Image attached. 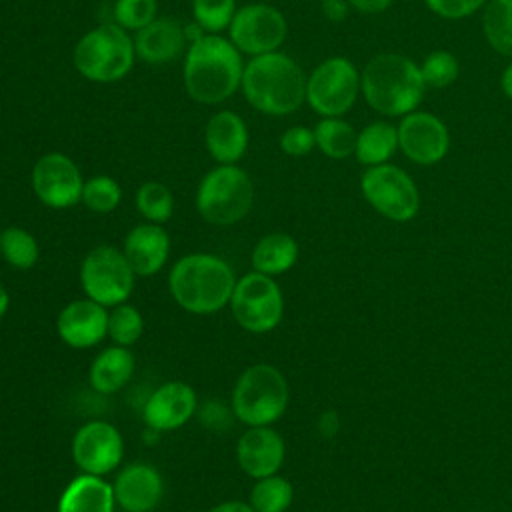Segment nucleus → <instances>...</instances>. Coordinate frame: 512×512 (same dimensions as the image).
Wrapping results in <instances>:
<instances>
[{"instance_id": "obj_16", "label": "nucleus", "mask_w": 512, "mask_h": 512, "mask_svg": "<svg viewBox=\"0 0 512 512\" xmlns=\"http://www.w3.org/2000/svg\"><path fill=\"white\" fill-rule=\"evenodd\" d=\"M196 408V390L182 380H170L148 396L142 408V420L150 430L172 432L182 428L194 416Z\"/></svg>"}, {"instance_id": "obj_31", "label": "nucleus", "mask_w": 512, "mask_h": 512, "mask_svg": "<svg viewBox=\"0 0 512 512\" xmlns=\"http://www.w3.org/2000/svg\"><path fill=\"white\" fill-rule=\"evenodd\" d=\"M144 332V318L140 310L128 302L108 308V338L118 346H134Z\"/></svg>"}, {"instance_id": "obj_1", "label": "nucleus", "mask_w": 512, "mask_h": 512, "mask_svg": "<svg viewBox=\"0 0 512 512\" xmlns=\"http://www.w3.org/2000/svg\"><path fill=\"white\" fill-rule=\"evenodd\" d=\"M236 274L232 266L208 252L178 258L168 274V290L174 302L190 314L208 316L230 304Z\"/></svg>"}, {"instance_id": "obj_8", "label": "nucleus", "mask_w": 512, "mask_h": 512, "mask_svg": "<svg viewBox=\"0 0 512 512\" xmlns=\"http://www.w3.org/2000/svg\"><path fill=\"white\" fill-rule=\"evenodd\" d=\"M136 274L130 268L122 248L102 244L92 248L80 264V286L86 298L112 308L134 292Z\"/></svg>"}, {"instance_id": "obj_35", "label": "nucleus", "mask_w": 512, "mask_h": 512, "mask_svg": "<svg viewBox=\"0 0 512 512\" xmlns=\"http://www.w3.org/2000/svg\"><path fill=\"white\" fill-rule=\"evenodd\" d=\"M234 0H192V12L194 20L206 30V32H220L230 26L236 10Z\"/></svg>"}, {"instance_id": "obj_25", "label": "nucleus", "mask_w": 512, "mask_h": 512, "mask_svg": "<svg viewBox=\"0 0 512 512\" xmlns=\"http://www.w3.org/2000/svg\"><path fill=\"white\" fill-rule=\"evenodd\" d=\"M298 260V242L286 234V232H270L262 236L250 254L252 270L266 274V276H278L288 272Z\"/></svg>"}, {"instance_id": "obj_23", "label": "nucleus", "mask_w": 512, "mask_h": 512, "mask_svg": "<svg viewBox=\"0 0 512 512\" xmlns=\"http://www.w3.org/2000/svg\"><path fill=\"white\" fill-rule=\"evenodd\" d=\"M114 488L104 476L80 474L72 478L58 498V512H114Z\"/></svg>"}, {"instance_id": "obj_42", "label": "nucleus", "mask_w": 512, "mask_h": 512, "mask_svg": "<svg viewBox=\"0 0 512 512\" xmlns=\"http://www.w3.org/2000/svg\"><path fill=\"white\" fill-rule=\"evenodd\" d=\"M202 30H204V28L194 20L192 24L184 26V38H186V40H190V44H192V42H196V40H200V38L204 36V34H202Z\"/></svg>"}, {"instance_id": "obj_14", "label": "nucleus", "mask_w": 512, "mask_h": 512, "mask_svg": "<svg viewBox=\"0 0 512 512\" xmlns=\"http://www.w3.org/2000/svg\"><path fill=\"white\" fill-rule=\"evenodd\" d=\"M84 180L72 158L60 152L44 154L32 168V190L36 198L56 210L70 208L82 200Z\"/></svg>"}, {"instance_id": "obj_21", "label": "nucleus", "mask_w": 512, "mask_h": 512, "mask_svg": "<svg viewBox=\"0 0 512 512\" xmlns=\"http://www.w3.org/2000/svg\"><path fill=\"white\" fill-rule=\"evenodd\" d=\"M204 140L210 156L218 164H236L248 148V130L238 114L222 110L208 120Z\"/></svg>"}, {"instance_id": "obj_44", "label": "nucleus", "mask_w": 512, "mask_h": 512, "mask_svg": "<svg viewBox=\"0 0 512 512\" xmlns=\"http://www.w3.org/2000/svg\"><path fill=\"white\" fill-rule=\"evenodd\" d=\"M8 308H10V294H8V290L0 284V320L6 316Z\"/></svg>"}, {"instance_id": "obj_26", "label": "nucleus", "mask_w": 512, "mask_h": 512, "mask_svg": "<svg viewBox=\"0 0 512 512\" xmlns=\"http://www.w3.org/2000/svg\"><path fill=\"white\" fill-rule=\"evenodd\" d=\"M398 148V128L388 122L368 124L356 140V158L366 166L386 164V160Z\"/></svg>"}, {"instance_id": "obj_3", "label": "nucleus", "mask_w": 512, "mask_h": 512, "mask_svg": "<svg viewBox=\"0 0 512 512\" xmlns=\"http://www.w3.org/2000/svg\"><path fill=\"white\" fill-rule=\"evenodd\" d=\"M240 86L246 102L270 116L290 114L306 98L304 72L282 52L254 56L242 72Z\"/></svg>"}, {"instance_id": "obj_12", "label": "nucleus", "mask_w": 512, "mask_h": 512, "mask_svg": "<svg viewBox=\"0 0 512 512\" xmlns=\"http://www.w3.org/2000/svg\"><path fill=\"white\" fill-rule=\"evenodd\" d=\"M230 42L246 54L260 56L276 52L284 42L288 26L280 10L268 4H248L240 8L230 26Z\"/></svg>"}, {"instance_id": "obj_40", "label": "nucleus", "mask_w": 512, "mask_h": 512, "mask_svg": "<svg viewBox=\"0 0 512 512\" xmlns=\"http://www.w3.org/2000/svg\"><path fill=\"white\" fill-rule=\"evenodd\" d=\"M348 4L362 14H380L390 8L392 0H348Z\"/></svg>"}, {"instance_id": "obj_32", "label": "nucleus", "mask_w": 512, "mask_h": 512, "mask_svg": "<svg viewBox=\"0 0 512 512\" xmlns=\"http://www.w3.org/2000/svg\"><path fill=\"white\" fill-rule=\"evenodd\" d=\"M136 208L146 222L164 224L174 212V198L162 182H144L136 192Z\"/></svg>"}, {"instance_id": "obj_19", "label": "nucleus", "mask_w": 512, "mask_h": 512, "mask_svg": "<svg viewBox=\"0 0 512 512\" xmlns=\"http://www.w3.org/2000/svg\"><path fill=\"white\" fill-rule=\"evenodd\" d=\"M112 488L122 510L152 512L164 496V478L152 464L134 462L116 474Z\"/></svg>"}, {"instance_id": "obj_4", "label": "nucleus", "mask_w": 512, "mask_h": 512, "mask_svg": "<svg viewBox=\"0 0 512 512\" xmlns=\"http://www.w3.org/2000/svg\"><path fill=\"white\" fill-rule=\"evenodd\" d=\"M360 88L370 108L386 116H402L420 104L426 84L410 58L378 54L366 64Z\"/></svg>"}, {"instance_id": "obj_2", "label": "nucleus", "mask_w": 512, "mask_h": 512, "mask_svg": "<svg viewBox=\"0 0 512 512\" xmlns=\"http://www.w3.org/2000/svg\"><path fill=\"white\" fill-rule=\"evenodd\" d=\"M242 72L238 48L218 34H206L192 42L186 52L184 86L192 100L218 104L234 94L242 82Z\"/></svg>"}, {"instance_id": "obj_27", "label": "nucleus", "mask_w": 512, "mask_h": 512, "mask_svg": "<svg viewBox=\"0 0 512 512\" xmlns=\"http://www.w3.org/2000/svg\"><path fill=\"white\" fill-rule=\"evenodd\" d=\"M0 256L16 270H30L40 260V244L26 228L8 226L0 230Z\"/></svg>"}, {"instance_id": "obj_6", "label": "nucleus", "mask_w": 512, "mask_h": 512, "mask_svg": "<svg viewBox=\"0 0 512 512\" xmlns=\"http://www.w3.org/2000/svg\"><path fill=\"white\" fill-rule=\"evenodd\" d=\"M134 40L116 22L100 24L84 34L72 54L76 70L92 82H116L134 64Z\"/></svg>"}, {"instance_id": "obj_18", "label": "nucleus", "mask_w": 512, "mask_h": 512, "mask_svg": "<svg viewBox=\"0 0 512 512\" xmlns=\"http://www.w3.org/2000/svg\"><path fill=\"white\" fill-rule=\"evenodd\" d=\"M284 456V440L272 426H248L236 442L238 466L254 480L278 474Z\"/></svg>"}, {"instance_id": "obj_34", "label": "nucleus", "mask_w": 512, "mask_h": 512, "mask_svg": "<svg viewBox=\"0 0 512 512\" xmlns=\"http://www.w3.org/2000/svg\"><path fill=\"white\" fill-rule=\"evenodd\" d=\"M460 66L454 54L446 50H436L426 56V60L420 66V74L426 86L432 88H446L458 78Z\"/></svg>"}, {"instance_id": "obj_29", "label": "nucleus", "mask_w": 512, "mask_h": 512, "mask_svg": "<svg viewBox=\"0 0 512 512\" xmlns=\"http://www.w3.org/2000/svg\"><path fill=\"white\" fill-rule=\"evenodd\" d=\"M294 500L290 480L280 474L258 478L250 490L248 504L256 512H286Z\"/></svg>"}, {"instance_id": "obj_24", "label": "nucleus", "mask_w": 512, "mask_h": 512, "mask_svg": "<svg viewBox=\"0 0 512 512\" xmlns=\"http://www.w3.org/2000/svg\"><path fill=\"white\" fill-rule=\"evenodd\" d=\"M134 370L136 360L132 350L112 344L94 356L88 368V382L100 394H114L132 380Z\"/></svg>"}, {"instance_id": "obj_9", "label": "nucleus", "mask_w": 512, "mask_h": 512, "mask_svg": "<svg viewBox=\"0 0 512 512\" xmlns=\"http://www.w3.org/2000/svg\"><path fill=\"white\" fill-rule=\"evenodd\" d=\"M230 310L234 320L252 334L272 332L284 314V296L272 276L256 270L236 280Z\"/></svg>"}, {"instance_id": "obj_22", "label": "nucleus", "mask_w": 512, "mask_h": 512, "mask_svg": "<svg viewBox=\"0 0 512 512\" xmlns=\"http://www.w3.org/2000/svg\"><path fill=\"white\" fill-rule=\"evenodd\" d=\"M184 42V28L176 20L154 18L136 32L134 50L148 64H164L182 52Z\"/></svg>"}, {"instance_id": "obj_37", "label": "nucleus", "mask_w": 512, "mask_h": 512, "mask_svg": "<svg viewBox=\"0 0 512 512\" xmlns=\"http://www.w3.org/2000/svg\"><path fill=\"white\" fill-rule=\"evenodd\" d=\"M314 146V130H308L306 126H292L280 136V148L288 156H306Z\"/></svg>"}, {"instance_id": "obj_28", "label": "nucleus", "mask_w": 512, "mask_h": 512, "mask_svg": "<svg viewBox=\"0 0 512 512\" xmlns=\"http://www.w3.org/2000/svg\"><path fill=\"white\" fill-rule=\"evenodd\" d=\"M314 138H316V146L326 156H330L334 160H342V158H348L356 150L358 134L354 132V128L348 122L340 120L338 116H332V118H324L316 124Z\"/></svg>"}, {"instance_id": "obj_7", "label": "nucleus", "mask_w": 512, "mask_h": 512, "mask_svg": "<svg viewBox=\"0 0 512 512\" xmlns=\"http://www.w3.org/2000/svg\"><path fill=\"white\" fill-rule=\"evenodd\" d=\"M254 186L248 174L234 164L212 168L198 184L196 210L208 224L230 226L252 208Z\"/></svg>"}, {"instance_id": "obj_17", "label": "nucleus", "mask_w": 512, "mask_h": 512, "mask_svg": "<svg viewBox=\"0 0 512 512\" xmlns=\"http://www.w3.org/2000/svg\"><path fill=\"white\" fill-rule=\"evenodd\" d=\"M56 332L70 348L86 350L98 346L108 338V308L90 298L72 300L58 314Z\"/></svg>"}, {"instance_id": "obj_15", "label": "nucleus", "mask_w": 512, "mask_h": 512, "mask_svg": "<svg viewBox=\"0 0 512 512\" xmlns=\"http://www.w3.org/2000/svg\"><path fill=\"white\" fill-rule=\"evenodd\" d=\"M398 146L416 164L440 162L450 146L444 122L428 112H408L398 126Z\"/></svg>"}, {"instance_id": "obj_45", "label": "nucleus", "mask_w": 512, "mask_h": 512, "mask_svg": "<svg viewBox=\"0 0 512 512\" xmlns=\"http://www.w3.org/2000/svg\"><path fill=\"white\" fill-rule=\"evenodd\" d=\"M120 512H126V510H120Z\"/></svg>"}, {"instance_id": "obj_39", "label": "nucleus", "mask_w": 512, "mask_h": 512, "mask_svg": "<svg viewBox=\"0 0 512 512\" xmlns=\"http://www.w3.org/2000/svg\"><path fill=\"white\" fill-rule=\"evenodd\" d=\"M348 6H350L348 0H322V10L326 18L332 22L344 20L348 14Z\"/></svg>"}, {"instance_id": "obj_41", "label": "nucleus", "mask_w": 512, "mask_h": 512, "mask_svg": "<svg viewBox=\"0 0 512 512\" xmlns=\"http://www.w3.org/2000/svg\"><path fill=\"white\" fill-rule=\"evenodd\" d=\"M208 512H256L248 502L242 500H226L216 506H212Z\"/></svg>"}, {"instance_id": "obj_30", "label": "nucleus", "mask_w": 512, "mask_h": 512, "mask_svg": "<svg viewBox=\"0 0 512 512\" xmlns=\"http://www.w3.org/2000/svg\"><path fill=\"white\" fill-rule=\"evenodd\" d=\"M482 28L490 46L512 58V0H490L482 16Z\"/></svg>"}, {"instance_id": "obj_5", "label": "nucleus", "mask_w": 512, "mask_h": 512, "mask_svg": "<svg viewBox=\"0 0 512 512\" xmlns=\"http://www.w3.org/2000/svg\"><path fill=\"white\" fill-rule=\"evenodd\" d=\"M290 388L284 374L272 364H252L236 378L232 412L246 426H270L288 408Z\"/></svg>"}, {"instance_id": "obj_10", "label": "nucleus", "mask_w": 512, "mask_h": 512, "mask_svg": "<svg viewBox=\"0 0 512 512\" xmlns=\"http://www.w3.org/2000/svg\"><path fill=\"white\" fill-rule=\"evenodd\" d=\"M368 204L394 222H408L420 208V194L412 178L392 164L370 166L360 180Z\"/></svg>"}, {"instance_id": "obj_20", "label": "nucleus", "mask_w": 512, "mask_h": 512, "mask_svg": "<svg viewBox=\"0 0 512 512\" xmlns=\"http://www.w3.org/2000/svg\"><path fill=\"white\" fill-rule=\"evenodd\" d=\"M122 252L136 276H154L168 262L170 236L162 224H136L126 234Z\"/></svg>"}, {"instance_id": "obj_43", "label": "nucleus", "mask_w": 512, "mask_h": 512, "mask_svg": "<svg viewBox=\"0 0 512 512\" xmlns=\"http://www.w3.org/2000/svg\"><path fill=\"white\" fill-rule=\"evenodd\" d=\"M502 92L512 98V64L506 66L504 74H502Z\"/></svg>"}, {"instance_id": "obj_33", "label": "nucleus", "mask_w": 512, "mask_h": 512, "mask_svg": "<svg viewBox=\"0 0 512 512\" xmlns=\"http://www.w3.org/2000/svg\"><path fill=\"white\" fill-rule=\"evenodd\" d=\"M120 200H122V188L114 178L98 174L84 182L80 202L88 210H92L96 214H108L118 208Z\"/></svg>"}, {"instance_id": "obj_11", "label": "nucleus", "mask_w": 512, "mask_h": 512, "mask_svg": "<svg viewBox=\"0 0 512 512\" xmlns=\"http://www.w3.org/2000/svg\"><path fill=\"white\" fill-rule=\"evenodd\" d=\"M358 90L360 76L354 64L340 56L324 60L306 78V100L324 118L348 112L356 102Z\"/></svg>"}, {"instance_id": "obj_38", "label": "nucleus", "mask_w": 512, "mask_h": 512, "mask_svg": "<svg viewBox=\"0 0 512 512\" xmlns=\"http://www.w3.org/2000/svg\"><path fill=\"white\" fill-rule=\"evenodd\" d=\"M424 2L438 16L458 20L474 14L486 0H424Z\"/></svg>"}, {"instance_id": "obj_13", "label": "nucleus", "mask_w": 512, "mask_h": 512, "mask_svg": "<svg viewBox=\"0 0 512 512\" xmlns=\"http://www.w3.org/2000/svg\"><path fill=\"white\" fill-rule=\"evenodd\" d=\"M124 458V438L120 430L104 420L82 424L72 438V460L84 474L106 476Z\"/></svg>"}, {"instance_id": "obj_36", "label": "nucleus", "mask_w": 512, "mask_h": 512, "mask_svg": "<svg viewBox=\"0 0 512 512\" xmlns=\"http://www.w3.org/2000/svg\"><path fill=\"white\" fill-rule=\"evenodd\" d=\"M156 16V0H116L114 20L124 30H142Z\"/></svg>"}]
</instances>
